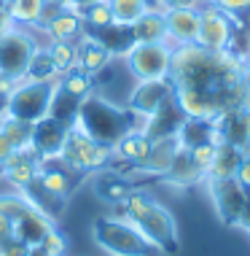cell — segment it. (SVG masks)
Segmentation results:
<instances>
[{"mask_svg": "<svg viewBox=\"0 0 250 256\" xmlns=\"http://www.w3.org/2000/svg\"><path fill=\"white\" fill-rule=\"evenodd\" d=\"M16 84H19L16 78H11V76L0 73V94H3V98H8V94L13 92V89H16Z\"/></svg>", "mask_w": 250, "mask_h": 256, "instance_id": "cell-46", "label": "cell"}, {"mask_svg": "<svg viewBox=\"0 0 250 256\" xmlns=\"http://www.w3.org/2000/svg\"><path fill=\"white\" fill-rule=\"evenodd\" d=\"M11 238H13V221L5 213H0V246L8 243Z\"/></svg>", "mask_w": 250, "mask_h": 256, "instance_id": "cell-43", "label": "cell"}, {"mask_svg": "<svg viewBox=\"0 0 250 256\" xmlns=\"http://www.w3.org/2000/svg\"><path fill=\"white\" fill-rule=\"evenodd\" d=\"M0 132H3V135L13 143V148H16V151L30 148L32 124H27V122H22V119H13V116H3V122H0Z\"/></svg>", "mask_w": 250, "mask_h": 256, "instance_id": "cell-33", "label": "cell"}, {"mask_svg": "<svg viewBox=\"0 0 250 256\" xmlns=\"http://www.w3.org/2000/svg\"><path fill=\"white\" fill-rule=\"evenodd\" d=\"M135 226L143 232V238L148 240L159 254H167V256L178 254V248H180L178 224H175V216H172L164 205L154 202L140 218L135 221Z\"/></svg>", "mask_w": 250, "mask_h": 256, "instance_id": "cell-6", "label": "cell"}, {"mask_svg": "<svg viewBox=\"0 0 250 256\" xmlns=\"http://www.w3.org/2000/svg\"><path fill=\"white\" fill-rule=\"evenodd\" d=\"M132 36H135L137 44H162L167 38V19H164V11H154L148 8L132 24Z\"/></svg>", "mask_w": 250, "mask_h": 256, "instance_id": "cell-26", "label": "cell"}, {"mask_svg": "<svg viewBox=\"0 0 250 256\" xmlns=\"http://www.w3.org/2000/svg\"><path fill=\"white\" fill-rule=\"evenodd\" d=\"M92 3H97V0H73V6H70V8L81 14L83 8H86V6H92Z\"/></svg>", "mask_w": 250, "mask_h": 256, "instance_id": "cell-48", "label": "cell"}, {"mask_svg": "<svg viewBox=\"0 0 250 256\" xmlns=\"http://www.w3.org/2000/svg\"><path fill=\"white\" fill-rule=\"evenodd\" d=\"M27 251H30V248H27L22 240H16V238H11L8 243L0 246V256H27Z\"/></svg>", "mask_w": 250, "mask_h": 256, "instance_id": "cell-41", "label": "cell"}, {"mask_svg": "<svg viewBox=\"0 0 250 256\" xmlns=\"http://www.w3.org/2000/svg\"><path fill=\"white\" fill-rule=\"evenodd\" d=\"M13 151H16V148H13V143H11V140H8V138H5L3 132H0V164H5V162H8Z\"/></svg>", "mask_w": 250, "mask_h": 256, "instance_id": "cell-45", "label": "cell"}, {"mask_svg": "<svg viewBox=\"0 0 250 256\" xmlns=\"http://www.w3.org/2000/svg\"><path fill=\"white\" fill-rule=\"evenodd\" d=\"M62 159L73 168H78L83 172H97V170H105L113 159V148L102 146V143L92 140L89 135H83L81 130L70 127L67 132V140L62 146Z\"/></svg>", "mask_w": 250, "mask_h": 256, "instance_id": "cell-5", "label": "cell"}, {"mask_svg": "<svg viewBox=\"0 0 250 256\" xmlns=\"http://www.w3.org/2000/svg\"><path fill=\"white\" fill-rule=\"evenodd\" d=\"M27 256H51V254H48V251H43L40 246H32L30 251H27Z\"/></svg>", "mask_w": 250, "mask_h": 256, "instance_id": "cell-50", "label": "cell"}, {"mask_svg": "<svg viewBox=\"0 0 250 256\" xmlns=\"http://www.w3.org/2000/svg\"><path fill=\"white\" fill-rule=\"evenodd\" d=\"M40 30H43V36L48 40H78L86 27H83V19H81L78 11L62 8V11L54 14V16L48 19V24L40 27Z\"/></svg>", "mask_w": 250, "mask_h": 256, "instance_id": "cell-20", "label": "cell"}, {"mask_svg": "<svg viewBox=\"0 0 250 256\" xmlns=\"http://www.w3.org/2000/svg\"><path fill=\"white\" fill-rule=\"evenodd\" d=\"M237 181L245 186V189L250 192V151H245V156H242L240 162V170H237Z\"/></svg>", "mask_w": 250, "mask_h": 256, "instance_id": "cell-42", "label": "cell"}, {"mask_svg": "<svg viewBox=\"0 0 250 256\" xmlns=\"http://www.w3.org/2000/svg\"><path fill=\"white\" fill-rule=\"evenodd\" d=\"M32 205L24 200V194H19V192H8V194H0V213H5L11 221L22 218L24 213H30Z\"/></svg>", "mask_w": 250, "mask_h": 256, "instance_id": "cell-37", "label": "cell"}, {"mask_svg": "<svg viewBox=\"0 0 250 256\" xmlns=\"http://www.w3.org/2000/svg\"><path fill=\"white\" fill-rule=\"evenodd\" d=\"M215 146H218V143H199V146L189 148L194 164H197L205 176H207V170H210V164H213V159H215Z\"/></svg>", "mask_w": 250, "mask_h": 256, "instance_id": "cell-38", "label": "cell"}, {"mask_svg": "<svg viewBox=\"0 0 250 256\" xmlns=\"http://www.w3.org/2000/svg\"><path fill=\"white\" fill-rule=\"evenodd\" d=\"M24 78H27V81H51V84L59 78V70L54 68V60H51V54H48L46 44H40L38 49L32 52Z\"/></svg>", "mask_w": 250, "mask_h": 256, "instance_id": "cell-29", "label": "cell"}, {"mask_svg": "<svg viewBox=\"0 0 250 256\" xmlns=\"http://www.w3.org/2000/svg\"><path fill=\"white\" fill-rule=\"evenodd\" d=\"M205 178H207V176L197 168V164H194L189 148L180 146V151L175 154V159H172V164H170V170L162 176V184L175 186V189H191V186L202 184Z\"/></svg>", "mask_w": 250, "mask_h": 256, "instance_id": "cell-18", "label": "cell"}, {"mask_svg": "<svg viewBox=\"0 0 250 256\" xmlns=\"http://www.w3.org/2000/svg\"><path fill=\"white\" fill-rule=\"evenodd\" d=\"M70 127L62 124L51 116H43L40 122L32 124V138H30V151L38 159H54L62 154V146L67 140Z\"/></svg>", "mask_w": 250, "mask_h": 256, "instance_id": "cell-12", "label": "cell"}, {"mask_svg": "<svg viewBox=\"0 0 250 256\" xmlns=\"http://www.w3.org/2000/svg\"><path fill=\"white\" fill-rule=\"evenodd\" d=\"M57 86L65 89L67 94H73L75 100H86L89 94H94V76L86 73V70H81V68H75V70L59 76Z\"/></svg>", "mask_w": 250, "mask_h": 256, "instance_id": "cell-32", "label": "cell"}, {"mask_svg": "<svg viewBox=\"0 0 250 256\" xmlns=\"http://www.w3.org/2000/svg\"><path fill=\"white\" fill-rule=\"evenodd\" d=\"M92 36L100 40V44L110 52V57H116V60H124L132 46L137 44L135 36H132V24H119V22H110L108 27H100Z\"/></svg>", "mask_w": 250, "mask_h": 256, "instance_id": "cell-22", "label": "cell"}, {"mask_svg": "<svg viewBox=\"0 0 250 256\" xmlns=\"http://www.w3.org/2000/svg\"><path fill=\"white\" fill-rule=\"evenodd\" d=\"M167 36L175 44H197L199 36V8H175L164 11Z\"/></svg>", "mask_w": 250, "mask_h": 256, "instance_id": "cell-19", "label": "cell"}, {"mask_svg": "<svg viewBox=\"0 0 250 256\" xmlns=\"http://www.w3.org/2000/svg\"><path fill=\"white\" fill-rule=\"evenodd\" d=\"M215 6H218L221 11H226L229 16H234V19L250 14V0H215Z\"/></svg>", "mask_w": 250, "mask_h": 256, "instance_id": "cell-40", "label": "cell"}, {"mask_svg": "<svg viewBox=\"0 0 250 256\" xmlns=\"http://www.w3.org/2000/svg\"><path fill=\"white\" fill-rule=\"evenodd\" d=\"M145 8H154V11H164V0H143Z\"/></svg>", "mask_w": 250, "mask_h": 256, "instance_id": "cell-49", "label": "cell"}, {"mask_svg": "<svg viewBox=\"0 0 250 256\" xmlns=\"http://www.w3.org/2000/svg\"><path fill=\"white\" fill-rule=\"evenodd\" d=\"M248 232H250V230H248Z\"/></svg>", "mask_w": 250, "mask_h": 256, "instance_id": "cell-55", "label": "cell"}, {"mask_svg": "<svg viewBox=\"0 0 250 256\" xmlns=\"http://www.w3.org/2000/svg\"><path fill=\"white\" fill-rule=\"evenodd\" d=\"M46 6H54V8H70L73 0H43Z\"/></svg>", "mask_w": 250, "mask_h": 256, "instance_id": "cell-47", "label": "cell"}, {"mask_svg": "<svg viewBox=\"0 0 250 256\" xmlns=\"http://www.w3.org/2000/svg\"><path fill=\"white\" fill-rule=\"evenodd\" d=\"M245 73L250 76V54H248V60H245Z\"/></svg>", "mask_w": 250, "mask_h": 256, "instance_id": "cell-51", "label": "cell"}, {"mask_svg": "<svg viewBox=\"0 0 250 256\" xmlns=\"http://www.w3.org/2000/svg\"><path fill=\"white\" fill-rule=\"evenodd\" d=\"M89 172H83L73 164H67L62 156H54V159H40L38 162V181L46 186L48 192H54L57 197L67 200L78 186L86 181Z\"/></svg>", "mask_w": 250, "mask_h": 256, "instance_id": "cell-11", "label": "cell"}, {"mask_svg": "<svg viewBox=\"0 0 250 256\" xmlns=\"http://www.w3.org/2000/svg\"><path fill=\"white\" fill-rule=\"evenodd\" d=\"M92 189H94L97 200H102V202H108V205H119V202H124V200L137 189V184L132 181V178L121 176V172L105 168V170H97L94 172Z\"/></svg>", "mask_w": 250, "mask_h": 256, "instance_id": "cell-15", "label": "cell"}, {"mask_svg": "<svg viewBox=\"0 0 250 256\" xmlns=\"http://www.w3.org/2000/svg\"><path fill=\"white\" fill-rule=\"evenodd\" d=\"M202 3H215V0H202Z\"/></svg>", "mask_w": 250, "mask_h": 256, "instance_id": "cell-53", "label": "cell"}, {"mask_svg": "<svg viewBox=\"0 0 250 256\" xmlns=\"http://www.w3.org/2000/svg\"><path fill=\"white\" fill-rule=\"evenodd\" d=\"M38 162L40 159L32 154L30 148L13 151L8 162L0 164V176H3V181L8 184L13 192H24L27 186L38 178Z\"/></svg>", "mask_w": 250, "mask_h": 256, "instance_id": "cell-14", "label": "cell"}, {"mask_svg": "<svg viewBox=\"0 0 250 256\" xmlns=\"http://www.w3.org/2000/svg\"><path fill=\"white\" fill-rule=\"evenodd\" d=\"M175 102L186 114V119H210L215 122L221 116V108L210 94L199 92L191 86H175Z\"/></svg>", "mask_w": 250, "mask_h": 256, "instance_id": "cell-17", "label": "cell"}, {"mask_svg": "<svg viewBox=\"0 0 250 256\" xmlns=\"http://www.w3.org/2000/svg\"><path fill=\"white\" fill-rule=\"evenodd\" d=\"M40 248H43V251H48L51 256H65L67 240H65V234H62L57 226H51V230L46 232V238H43V243H40Z\"/></svg>", "mask_w": 250, "mask_h": 256, "instance_id": "cell-39", "label": "cell"}, {"mask_svg": "<svg viewBox=\"0 0 250 256\" xmlns=\"http://www.w3.org/2000/svg\"><path fill=\"white\" fill-rule=\"evenodd\" d=\"M75 44H78V68H81V70H86V73H92V76H97L100 70H105V68L110 65V60H113V57H110V52L89 30H83V36L75 40Z\"/></svg>", "mask_w": 250, "mask_h": 256, "instance_id": "cell-21", "label": "cell"}, {"mask_svg": "<svg viewBox=\"0 0 250 256\" xmlns=\"http://www.w3.org/2000/svg\"><path fill=\"white\" fill-rule=\"evenodd\" d=\"M183 122H186V114L180 110L175 98H172L170 102H164V106L159 108L154 116H148V119H145L143 132L151 138V143H154V140H162V138L178 135L180 127H183Z\"/></svg>", "mask_w": 250, "mask_h": 256, "instance_id": "cell-16", "label": "cell"}, {"mask_svg": "<svg viewBox=\"0 0 250 256\" xmlns=\"http://www.w3.org/2000/svg\"><path fill=\"white\" fill-rule=\"evenodd\" d=\"M108 3H110V11H113V22L119 24H135L148 11L143 0H108Z\"/></svg>", "mask_w": 250, "mask_h": 256, "instance_id": "cell-35", "label": "cell"}, {"mask_svg": "<svg viewBox=\"0 0 250 256\" xmlns=\"http://www.w3.org/2000/svg\"><path fill=\"white\" fill-rule=\"evenodd\" d=\"M81 19H83V27H86L89 32L100 30V27H108L110 22H113L110 3H108V0H97V3L86 6V8L81 11Z\"/></svg>", "mask_w": 250, "mask_h": 256, "instance_id": "cell-34", "label": "cell"}, {"mask_svg": "<svg viewBox=\"0 0 250 256\" xmlns=\"http://www.w3.org/2000/svg\"><path fill=\"white\" fill-rule=\"evenodd\" d=\"M175 98V84L172 78H148V81H135L129 98H127V108L135 110L140 119L154 116L164 102H170Z\"/></svg>", "mask_w": 250, "mask_h": 256, "instance_id": "cell-10", "label": "cell"}, {"mask_svg": "<svg viewBox=\"0 0 250 256\" xmlns=\"http://www.w3.org/2000/svg\"><path fill=\"white\" fill-rule=\"evenodd\" d=\"M0 122H3V116H0Z\"/></svg>", "mask_w": 250, "mask_h": 256, "instance_id": "cell-54", "label": "cell"}, {"mask_svg": "<svg viewBox=\"0 0 250 256\" xmlns=\"http://www.w3.org/2000/svg\"><path fill=\"white\" fill-rule=\"evenodd\" d=\"M78 106H81V100H75L73 94L65 92V89L54 86L51 106H48V116L57 119V122H62V124H67V127H73L75 116H78Z\"/></svg>", "mask_w": 250, "mask_h": 256, "instance_id": "cell-31", "label": "cell"}, {"mask_svg": "<svg viewBox=\"0 0 250 256\" xmlns=\"http://www.w3.org/2000/svg\"><path fill=\"white\" fill-rule=\"evenodd\" d=\"M210 186V197L215 205V213L226 226H240L242 210L248 205L250 192L242 186L237 178H221V181H207Z\"/></svg>", "mask_w": 250, "mask_h": 256, "instance_id": "cell-9", "label": "cell"}, {"mask_svg": "<svg viewBox=\"0 0 250 256\" xmlns=\"http://www.w3.org/2000/svg\"><path fill=\"white\" fill-rule=\"evenodd\" d=\"M143 124H145V119H140L127 106L110 102L105 98H100V94H89L86 100H81L73 127L81 130L83 135H89L92 140L113 148L127 132L143 130Z\"/></svg>", "mask_w": 250, "mask_h": 256, "instance_id": "cell-1", "label": "cell"}, {"mask_svg": "<svg viewBox=\"0 0 250 256\" xmlns=\"http://www.w3.org/2000/svg\"><path fill=\"white\" fill-rule=\"evenodd\" d=\"M51 226H54V221L46 218L43 213H38L35 208H32L30 213H24L22 218L13 221V238L22 240L27 248H32V246H40V243H43L46 232L51 230Z\"/></svg>", "mask_w": 250, "mask_h": 256, "instance_id": "cell-23", "label": "cell"}, {"mask_svg": "<svg viewBox=\"0 0 250 256\" xmlns=\"http://www.w3.org/2000/svg\"><path fill=\"white\" fill-rule=\"evenodd\" d=\"M19 194H24L27 202L35 208L38 213H43L46 218H51V221H57L62 213H65V205H67V200H62V197L54 194V192H48L46 186L38 181V178L27 186L24 192H19Z\"/></svg>", "mask_w": 250, "mask_h": 256, "instance_id": "cell-24", "label": "cell"}, {"mask_svg": "<svg viewBox=\"0 0 250 256\" xmlns=\"http://www.w3.org/2000/svg\"><path fill=\"white\" fill-rule=\"evenodd\" d=\"M202 0H164V11H175V8H199Z\"/></svg>", "mask_w": 250, "mask_h": 256, "instance_id": "cell-44", "label": "cell"}, {"mask_svg": "<svg viewBox=\"0 0 250 256\" xmlns=\"http://www.w3.org/2000/svg\"><path fill=\"white\" fill-rule=\"evenodd\" d=\"M237 22H240V19L229 16V14L221 11L215 3H202V6H199L197 46H202L205 52H226L229 38H232Z\"/></svg>", "mask_w": 250, "mask_h": 256, "instance_id": "cell-8", "label": "cell"}, {"mask_svg": "<svg viewBox=\"0 0 250 256\" xmlns=\"http://www.w3.org/2000/svg\"><path fill=\"white\" fill-rule=\"evenodd\" d=\"M245 156V151L232 146V143H224L221 140L215 146V159L207 170V181H221V178H237V170H240V162Z\"/></svg>", "mask_w": 250, "mask_h": 256, "instance_id": "cell-25", "label": "cell"}, {"mask_svg": "<svg viewBox=\"0 0 250 256\" xmlns=\"http://www.w3.org/2000/svg\"><path fill=\"white\" fill-rule=\"evenodd\" d=\"M178 140L183 148H194L199 143H221L215 132V122L210 119H186L178 132Z\"/></svg>", "mask_w": 250, "mask_h": 256, "instance_id": "cell-27", "label": "cell"}, {"mask_svg": "<svg viewBox=\"0 0 250 256\" xmlns=\"http://www.w3.org/2000/svg\"><path fill=\"white\" fill-rule=\"evenodd\" d=\"M215 132H218V140L248 151L250 148V100L221 114L215 119Z\"/></svg>", "mask_w": 250, "mask_h": 256, "instance_id": "cell-13", "label": "cell"}, {"mask_svg": "<svg viewBox=\"0 0 250 256\" xmlns=\"http://www.w3.org/2000/svg\"><path fill=\"white\" fill-rule=\"evenodd\" d=\"M248 92H250V76H248Z\"/></svg>", "mask_w": 250, "mask_h": 256, "instance_id": "cell-52", "label": "cell"}, {"mask_svg": "<svg viewBox=\"0 0 250 256\" xmlns=\"http://www.w3.org/2000/svg\"><path fill=\"white\" fill-rule=\"evenodd\" d=\"M170 60L172 52L164 44H135L124 57V65H127V70L135 81H148V78H167L170 76Z\"/></svg>", "mask_w": 250, "mask_h": 256, "instance_id": "cell-7", "label": "cell"}, {"mask_svg": "<svg viewBox=\"0 0 250 256\" xmlns=\"http://www.w3.org/2000/svg\"><path fill=\"white\" fill-rule=\"evenodd\" d=\"M57 81H19L16 89L5 100V116L22 119L27 124H35L43 116H48V106H51V94Z\"/></svg>", "mask_w": 250, "mask_h": 256, "instance_id": "cell-3", "label": "cell"}, {"mask_svg": "<svg viewBox=\"0 0 250 256\" xmlns=\"http://www.w3.org/2000/svg\"><path fill=\"white\" fill-rule=\"evenodd\" d=\"M46 49L51 54L54 68L59 70V76H65V73L78 68V44L75 40H48Z\"/></svg>", "mask_w": 250, "mask_h": 256, "instance_id": "cell-30", "label": "cell"}, {"mask_svg": "<svg viewBox=\"0 0 250 256\" xmlns=\"http://www.w3.org/2000/svg\"><path fill=\"white\" fill-rule=\"evenodd\" d=\"M94 243L110 256H154L156 248L143 238L135 224L116 216H100L92 224Z\"/></svg>", "mask_w": 250, "mask_h": 256, "instance_id": "cell-2", "label": "cell"}, {"mask_svg": "<svg viewBox=\"0 0 250 256\" xmlns=\"http://www.w3.org/2000/svg\"><path fill=\"white\" fill-rule=\"evenodd\" d=\"M38 38L27 27H8L0 32V73L11 76L16 81H24L27 65H30L32 52L38 49Z\"/></svg>", "mask_w": 250, "mask_h": 256, "instance_id": "cell-4", "label": "cell"}, {"mask_svg": "<svg viewBox=\"0 0 250 256\" xmlns=\"http://www.w3.org/2000/svg\"><path fill=\"white\" fill-rule=\"evenodd\" d=\"M226 54L245 65V60H248V54H250V24L237 22V27H234V32H232V38H229Z\"/></svg>", "mask_w": 250, "mask_h": 256, "instance_id": "cell-36", "label": "cell"}, {"mask_svg": "<svg viewBox=\"0 0 250 256\" xmlns=\"http://www.w3.org/2000/svg\"><path fill=\"white\" fill-rule=\"evenodd\" d=\"M43 0H3V8L8 14V19L16 27H38L40 22V14H43Z\"/></svg>", "mask_w": 250, "mask_h": 256, "instance_id": "cell-28", "label": "cell"}]
</instances>
